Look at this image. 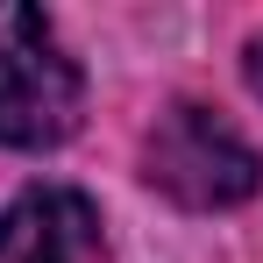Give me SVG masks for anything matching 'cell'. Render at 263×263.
I'll list each match as a JSON object with an SVG mask.
<instances>
[{
    "mask_svg": "<svg viewBox=\"0 0 263 263\" xmlns=\"http://www.w3.org/2000/svg\"><path fill=\"white\" fill-rule=\"evenodd\" d=\"M142 178L192 206V214H220V206H242L263 185V157L249 149V135L235 128L220 107H199V100H178L171 114L149 128L142 142Z\"/></svg>",
    "mask_w": 263,
    "mask_h": 263,
    "instance_id": "7a4b0ae2",
    "label": "cell"
},
{
    "mask_svg": "<svg viewBox=\"0 0 263 263\" xmlns=\"http://www.w3.org/2000/svg\"><path fill=\"white\" fill-rule=\"evenodd\" d=\"M0 263H107V228L79 185H29L0 206Z\"/></svg>",
    "mask_w": 263,
    "mask_h": 263,
    "instance_id": "3957f363",
    "label": "cell"
},
{
    "mask_svg": "<svg viewBox=\"0 0 263 263\" xmlns=\"http://www.w3.org/2000/svg\"><path fill=\"white\" fill-rule=\"evenodd\" d=\"M86 114L79 57L64 50L43 7L0 0V142L7 149H57Z\"/></svg>",
    "mask_w": 263,
    "mask_h": 263,
    "instance_id": "6da1fadb",
    "label": "cell"
},
{
    "mask_svg": "<svg viewBox=\"0 0 263 263\" xmlns=\"http://www.w3.org/2000/svg\"><path fill=\"white\" fill-rule=\"evenodd\" d=\"M242 71H249V92H256V100H263V36H256V43H249V57H242Z\"/></svg>",
    "mask_w": 263,
    "mask_h": 263,
    "instance_id": "277c9868",
    "label": "cell"
}]
</instances>
